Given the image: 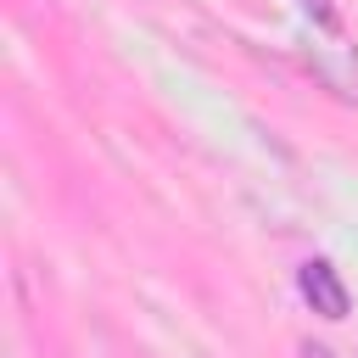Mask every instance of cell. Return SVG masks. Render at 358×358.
Returning a JSON list of instances; mask_svg holds the SVG:
<instances>
[{
  "label": "cell",
  "instance_id": "6da1fadb",
  "mask_svg": "<svg viewBox=\"0 0 358 358\" xmlns=\"http://www.w3.org/2000/svg\"><path fill=\"white\" fill-rule=\"evenodd\" d=\"M296 285H302V296L313 302V313H324V319H347V285H341V274H336L324 257L302 263Z\"/></svg>",
  "mask_w": 358,
  "mask_h": 358
}]
</instances>
